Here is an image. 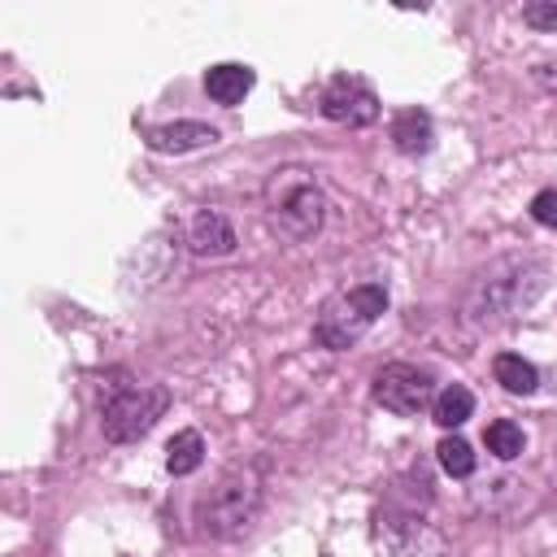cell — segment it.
<instances>
[{"instance_id": "1", "label": "cell", "mask_w": 557, "mask_h": 557, "mask_svg": "<svg viewBox=\"0 0 557 557\" xmlns=\"http://www.w3.org/2000/svg\"><path fill=\"white\" fill-rule=\"evenodd\" d=\"M548 283V270L544 261L535 257H500L492 261L474 283H470V296H466V313L474 326H496V322H509L513 313H522Z\"/></svg>"}, {"instance_id": "2", "label": "cell", "mask_w": 557, "mask_h": 557, "mask_svg": "<svg viewBox=\"0 0 557 557\" xmlns=\"http://www.w3.org/2000/svg\"><path fill=\"white\" fill-rule=\"evenodd\" d=\"M265 218L292 244L313 239L326 218V191L318 174L309 165H278L265 178Z\"/></svg>"}, {"instance_id": "3", "label": "cell", "mask_w": 557, "mask_h": 557, "mask_svg": "<svg viewBox=\"0 0 557 557\" xmlns=\"http://www.w3.org/2000/svg\"><path fill=\"white\" fill-rule=\"evenodd\" d=\"M261 474L252 466H231L213 487L209 496L196 505V522L205 535L213 540H239L257 513H261Z\"/></svg>"}, {"instance_id": "4", "label": "cell", "mask_w": 557, "mask_h": 557, "mask_svg": "<svg viewBox=\"0 0 557 557\" xmlns=\"http://www.w3.org/2000/svg\"><path fill=\"white\" fill-rule=\"evenodd\" d=\"M383 309H387V287L383 283L344 287V292L322 300V309L313 318V339L331 352H344L383 318Z\"/></svg>"}, {"instance_id": "5", "label": "cell", "mask_w": 557, "mask_h": 557, "mask_svg": "<svg viewBox=\"0 0 557 557\" xmlns=\"http://www.w3.org/2000/svg\"><path fill=\"white\" fill-rule=\"evenodd\" d=\"M170 409V392L157 383H113L100 400V426L109 444H135L144 440L157 418Z\"/></svg>"}, {"instance_id": "6", "label": "cell", "mask_w": 557, "mask_h": 557, "mask_svg": "<svg viewBox=\"0 0 557 557\" xmlns=\"http://www.w3.org/2000/svg\"><path fill=\"white\" fill-rule=\"evenodd\" d=\"M374 400L400 418H413L435 400V379L409 361H392L374 374Z\"/></svg>"}, {"instance_id": "7", "label": "cell", "mask_w": 557, "mask_h": 557, "mask_svg": "<svg viewBox=\"0 0 557 557\" xmlns=\"http://www.w3.org/2000/svg\"><path fill=\"white\" fill-rule=\"evenodd\" d=\"M322 113L339 126H370L379 117V96L357 74H335L322 91Z\"/></svg>"}, {"instance_id": "8", "label": "cell", "mask_w": 557, "mask_h": 557, "mask_svg": "<svg viewBox=\"0 0 557 557\" xmlns=\"http://www.w3.org/2000/svg\"><path fill=\"white\" fill-rule=\"evenodd\" d=\"M383 527H379V535H383V544L392 548V557H440L444 553V544H440V535L422 522V518H379Z\"/></svg>"}, {"instance_id": "9", "label": "cell", "mask_w": 557, "mask_h": 557, "mask_svg": "<svg viewBox=\"0 0 557 557\" xmlns=\"http://www.w3.org/2000/svg\"><path fill=\"white\" fill-rule=\"evenodd\" d=\"M187 244H191L196 257H231L235 244H239V235H235V226H231V218L222 209H200L191 218Z\"/></svg>"}, {"instance_id": "10", "label": "cell", "mask_w": 557, "mask_h": 557, "mask_svg": "<svg viewBox=\"0 0 557 557\" xmlns=\"http://www.w3.org/2000/svg\"><path fill=\"white\" fill-rule=\"evenodd\" d=\"M148 148L152 152H196V148H213L218 144V126L209 122H165V126H148Z\"/></svg>"}, {"instance_id": "11", "label": "cell", "mask_w": 557, "mask_h": 557, "mask_svg": "<svg viewBox=\"0 0 557 557\" xmlns=\"http://www.w3.org/2000/svg\"><path fill=\"white\" fill-rule=\"evenodd\" d=\"M252 83H257V74H252L248 65H239V61L209 65V74H205V91H209V100H218V104H239V100L252 91Z\"/></svg>"}, {"instance_id": "12", "label": "cell", "mask_w": 557, "mask_h": 557, "mask_svg": "<svg viewBox=\"0 0 557 557\" xmlns=\"http://www.w3.org/2000/svg\"><path fill=\"white\" fill-rule=\"evenodd\" d=\"M431 139H435V131H431V117H426L422 109L396 113V122H392V144H396V152L422 157V152L431 148Z\"/></svg>"}, {"instance_id": "13", "label": "cell", "mask_w": 557, "mask_h": 557, "mask_svg": "<svg viewBox=\"0 0 557 557\" xmlns=\"http://www.w3.org/2000/svg\"><path fill=\"white\" fill-rule=\"evenodd\" d=\"M470 413H474V392L461 387V383H448V387L435 392V400H431V418H435L444 431H457Z\"/></svg>"}, {"instance_id": "14", "label": "cell", "mask_w": 557, "mask_h": 557, "mask_svg": "<svg viewBox=\"0 0 557 557\" xmlns=\"http://www.w3.org/2000/svg\"><path fill=\"white\" fill-rule=\"evenodd\" d=\"M492 374H496V383H500L505 392H513V396H531V392L540 387L535 366H531V361H522L518 352H496Z\"/></svg>"}, {"instance_id": "15", "label": "cell", "mask_w": 557, "mask_h": 557, "mask_svg": "<svg viewBox=\"0 0 557 557\" xmlns=\"http://www.w3.org/2000/svg\"><path fill=\"white\" fill-rule=\"evenodd\" d=\"M200 461H205V440H200V431H178L170 444H165V470L170 474H196L200 470Z\"/></svg>"}, {"instance_id": "16", "label": "cell", "mask_w": 557, "mask_h": 557, "mask_svg": "<svg viewBox=\"0 0 557 557\" xmlns=\"http://www.w3.org/2000/svg\"><path fill=\"white\" fill-rule=\"evenodd\" d=\"M483 444H487V453L492 457H500V461H513L518 453H522V426L518 422H509V418H496V422H487V431H483Z\"/></svg>"}, {"instance_id": "17", "label": "cell", "mask_w": 557, "mask_h": 557, "mask_svg": "<svg viewBox=\"0 0 557 557\" xmlns=\"http://www.w3.org/2000/svg\"><path fill=\"white\" fill-rule=\"evenodd\" d=\"M435 457H440L444 474H453V479H470V474H474V448H470L461 435H444V440L435 444Z\"/></svg>"}, {"instance_id": "18", "label": "cell", "mask_w": 557, "mask_h": 557, "mask_svg": "<svg viewBox=\"0 0 557 557\" xmlns=\"http://www.w3.org/2000/svg\"><path fill=\"white\" fill-rule=\"evenodd\" d=\"M522 22L535 30H557V0H531L522 4Z\"/></svg>"}, {"instance_id": "19", "label": "cell", "mask_w": 557, "mask_h": 557, "mask_svg": "<svg viewBox=\"0 0 557 557\" xmlns=\"http://www.w3.org/2000/svg\"><path fill=\"white\" fill-rule=\"evenodd\" d=\"M531 218H535L540 226L557 231V187H544V191H535V200H531Z\"/></svg>"}]
</instances>
